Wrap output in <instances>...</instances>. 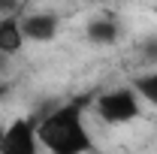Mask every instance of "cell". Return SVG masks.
I'll return each mask as SVG.
<instances>
[{
  "instance_id": "cell-3",
  "label": "cell",
  "mask_w": 157,
  "mask_h": 154,
  "mask_svg": "<svg viewBox=\"0 0 157 154\" xmlns=\"http://www.w3.org/2000/svg\"><path fill=\"white\" fill-rule=\"evenodd\" d=\"M39 151H42V145L36 136V118L33 115H21L3 127L0 154H39Z\"/></svg>"
},
{
  "instance_id": "cell-2",
  "label": "cell",
  "mask_w": 157,
  "mask_h": 154,
  "mask_svg": "<svg viewBox=\"0 0 157 154\" xmlns=\"http://www.w3.org/2000/svg\"><path fill=\"white\" fill-rule=\"evenodd\" d=\"M94 112H97L106 124H130L142 115V100L130 85H121L112 91H103L94 97Z\"/></svg>"
},
{
  "instance_id": "cell-13",
  "label": "cell",
  "mask_w": 157,
  "mask_h": 154,
  "mask_svg": "<svg viewBox=\"0 0 157 154\" xmlns=\"http://www.w3.org/2000/svg\"><path fill=\"white\" fill-rule=\"evenodd\" d=\"M0 136H3V130H0Z\"/></svg>"
},
{
  "instance_id": "cell-4",
  "label": "cell",
  "mask_w": 157,
  "mask_h": 154,
  "mask_svg": "<svg viewBox=\"0 0 157 154\" xmlns=\"http://www.w3.org/2000/svg\"><path fill=\"white\" fill-rule=\"evenodd\" d=\"M60 30V18L55 12H30L21 15V33L27 42H52Z\"/></svg>"
},
{
  "instance_id": "cell-7",
  "label": "cell",
  "mask_w": 157,
  "mask_h": 154,
  "mask_svg": "<svg viewBox=\"0 0 157 154\" xmlns=\"http://www.w3.org/2000/svg\"><path fill=\"white\" fill-rule=\"evenodd\" d=\"M130 88L139 94V100H145V103H151L157 106V67H151L148 73H142L130 82Z\"/></svg>"
},
{
  "instance_id": "cell-6",
  "label": "cell",
  "mask_w": 157,
  "mask_h": 154,
  "mask_svg": "<svg viewBox=\"0 0 157 154\" xmlns=\"http://www.w3.org/2000/svg\"><path fill=\"white\" fill-rule=\"evenodd\" d=\"M24 33H21V18L18 15H6V18H0V52L3 55H9V58H15L21 48H24Z\"/></svg>"
},
{
  "instance_id": "cell-11",
  "label": "cell",
  "mask_w": 157,
  "mask_h": 154,
  "mask_svg": "<svg viewBox=\"0 0 157 154\" xmlns=\"http://www.w3.org/2000/svg\"><path fill=\"white\" fill-rule=\"evenodd\" d=\"M6 94H9V82H6V79H0V100H3Z\"/></svg>"
},
{
  "instance_id": "cell-10",
  "label": "cell",
  "mask_w": 157,
  "mask_h": 154,
  "mask_svg": "<svg viewBox=\"0 0 157 154\" xmlns=\"http://www.w3.org/2000/svg\"><path fill=\"white\" fill-rule=\"evenodd\" d=\"M9 70H12V58L0 52V79H6V76H9Z\"/></svg>"
},
{
  "instance_id": "cell-12",
  "label": "cell",
  "mask_w": 157,
  "mask_h": 154,
  "mask_svg": "<svg viewBox=\"0 0 157 154\" xmlns=\"http://www.w3.org/2000/svg\"><path fill=\"white\" fill-rule=\"evenodd\" d=\"M154 15H157V6H154Z\"/></svg>"
},
{
  "instance_id": "cell-5",
  "label": "cell",
  "mask_w": 157,
  "mask_h": 154,
  "mask_svg": "<svg viewBox=\"0 0 157 154\" xmlns=\"http://www.w3.org/2000/svg\"><path fill=\"white\" fill-rule=\"evenodd\" d=\"M85 37L88 42H94V45H115L118 39H121V24H118L112 15H94V18L85 24Z\"/></svg>"
},
{
  "instance_id": "cell-8",
  "label": "cell",
  "mask_w": 157,
  "mask_h": 154,
  "mask_svg": "<svg viewBox=\"0 0 157 154\" xmlns=\"http://www.w3.org/2000/svg\"><path fill=\"white\" fill-rule=\"evenodd\" d=\"M139 58H142V64H157V33H151V37H145L142 42H139Z\"/></svg>"
},
{
  "instance_id": "cell-1",
  "label": "cell",
  "mask_w": 157,
  "mask_h": 154,
  "mask_svg": "<svg viewBox=\"0 0 157 154\" xmlns=\"http://www.w3.org/2000/svg\"><path fill=\"white\" fill-rule=\"evenodd\" d=\"M88 103H94L91 94L70 103H58L42 121H36L39 145L48 154H97L94 136L85 124Z\"/></svg>"
},
{
  "instance_id": "cell-9",
  "label": "cell",
  "mask_w": 157,
  "mask_h": 154,
  "mask_svg": "<svg viewBox=\"0 0 157 154\" xmlns=\"http://www.w3.org/2000/svg\"><path fill=\"white\" fill-rule=\"evenodd\" d=\"M21 9V0H0V18H6V15H15Z\"/></svg>"
}]
</instances>
